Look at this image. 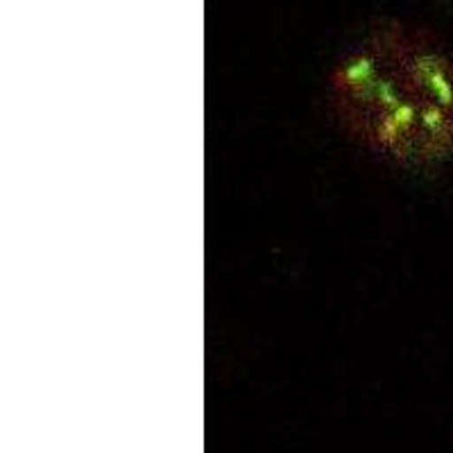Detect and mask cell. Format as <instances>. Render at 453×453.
<instances>
[{"mask_svg":"<svg viewBox=\"0 0 453 453\" xmlns=\"http://www.w3.org/2000/svg\"><path fill=\"white\" fill-rule=\"evenodd\" d=\"M335 120L386 164L431 173L453 159V52L426 36H381L345 55L329 80Z\"/></svg>","mask_w":453,"mask_h":453,"instance_id":"obj_1","label":"cell"}]
</instances>
